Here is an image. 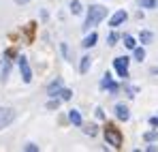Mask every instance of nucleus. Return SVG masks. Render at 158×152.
Instances as JSON below:
<instances>
[{"label": "nucleus", "mask_w": 158, "mask_h": 152, "mask_svg": "<svg viewBox=\"0 0 158 152\" xmlns=\"http://www.w3.org/2000/svg\"><path fill=\"white\" fill-rule=\"evenodd\" d=\"M150 124H152V127H158V116H154V118H150Z\"/></svg>", "instance_id": "obj_25"}, {"label": "nucleus", "mask_w": 158, "mask_h": 152, "mask_svg": "<svg viewBox=\"0 0 158 152\" xmlns=\"http://www.w3.org/2000/svg\"><path fill=\"white\" fill-rule=\"evenodd\" d=\"M139 4H141L143 9H156L158 0H139Z\"/></svg>", "instance_id": "obj_17"}, {"label": "nucleus", "mask_w": 158, "mask_h": 152, "mask_svg": "<svg viewBox=\"0 0 158 152\" xmlns=\"http://www.w3.org/2000/svg\"><path fill=\"white\" fill-rule=\"evenodd\" d=\"M83 133H85V135H90V137H94V135H96V124L85 127V128H83Z\"/></svg>", "instance_id": "obj_20"}, {"label": "nucleus", "mask_w": 158, "mask_h": 152, "mask_svg": "<svg viewBox=\"0 0 158 152\" xmlns=\"http://www.w3.org/2000/svg\"><path fill=\"white\" fill-rule=\"evenodd\" d=\"M107 41H109V45H115V43H118V32H111V34L107 37Z\"/></svg>", "instance_id": "obj_22"}, {"label": "nucleus", "mask_w": 158, "mask_h": 152, "mask_svg": "<svg viewBox=\"0 0 158 152\" xmlns=\"http://www.w3.org/2000/svg\"><path fill=\"white\" fill-rule=\"evenodd\" d=\"M115 116H118L120 120H124V122H126V120L131 118V114H128V107H126V105H122V103H120V105H115Z\"/></svg>", "instance_id": "obj_9"}, {"label": "nucleus", "mask_w": 158, "mask_h": 152, "mask_svg": "<svg viewBox=\"0 0 158 152\" xmlns=\"http://www.w3.org/2000/svg\"><path fill=\"white\" fill-rule=\"evenodd\" d=\"M19 73H22V79H24L26 84L32 81V71H30V64H28V60L24 56L19 58Z\"/></svg>", "instance_id": "obj_5"}, {"label": "nucleus", "mask_w": 158, "mask_h": 152, "mask_svg": "<svg viewBox=\"0 0 158 152\" xmlns=\"http://www.w3.org/2000/svg\"><path fill=\"white\" fill-rule=\"evenodd\" d=\"M26 150H28V152H36V150H39V146H34V144H28Z\"/></svg>", "instance_id": "obj_24"}, {"label": "nucleus", "mask_w": 158, "mask_h": 152, "mask_svg": "<svg viewBox=\"0 0 158 152\" xmlns=\"http://www.w3.org/2000/svg\"><path fill=\"white\" fill-rule=\"evenodd\" d=\"M13 120H15V111L9 109V107H0V131L6 128Z\"/></svg>", "instance_id": "obj_3"}, {"label": "nucleus", "mask_w": 158, "mask_h": 152, "mask_svg": "<svg viewBox=\"0 0 158 152\" xmlns=\"http://www.w3.org/2000/svg\"><path fill=\"white\" fill-rule=\"evenodd\" d=\"M11 56H13V51H6V54L2 56V81H4L6 75H9V69H11Z\"/></svg>", "instance_id": "obj_8"}, {"label": "nucleus", "mask_w": 158, "mask_h": 152, "mask_svg": "<svg viewBox=\"0 0 158 152\" xmlns=\"http://www.w3.org/2000/svg\"><path fill=\"white\" fill-rule=\"evenodd\" d=\"M152 39H154V34H152L150 30H143V32L139 34V41H141V43H152Z\"/></svg>", "instance_id": "obj_14"}, {"label": "nucleus", "mask_w": 158, "mask_h": 152, "mask_svg": "<svg viewBox=\"0 0 158 152\" xmlns=\"http://www.w3.org/2000/svg\"><path fill=\"white\" fill-rule=\"evenodd\" d=\"M96 41H98L96 32H90V34H88V37H85L83 41H81V45H83V47L88 50V47H94V45H96Z\"/></svg>", "instance_id": "obj_11"}, {"label": "nucleus", "mask_w": 158, "mask_h": 152, "mask_svg": "<svg viewBox=\"0 0 158 152\" xmlns=\"http://www.w3.org/2000/svg\"><path fill=\"white\" fill-rule=\"evenodd\" d=\"M15 2H17V4H28L30 0H15Z\"/></svg>", "instance_id": "obj_26"}, {"label": "nucleus", "mask_w": 158, "mask_h": 152, "mask_svg": "<svg viewBox=\"0 0 158 152\" xmlns=\"http://www.w3.org/2000/svg\"><path fill=\"white\" fill-rule=\"evenodd\" d=\"M60 88H62V79H60V77H56V81H52V84L47 86V94H49V97H56Z\"/></svg>", "instance_id": "obj_10"}, {"label": "nucleus", "mask_w": 158, "mask_h": 152, "mask_svg": "<svg viewBox=\"0 0 158 152\" xmlns=\"http://www.w3.org/2000/svg\"><path fill=\"white\" fill-rule=\"evenodd\" d=\"M58 97H60L62 101H69V99L73 97V92H71L69 88H60V90H58Z\"/></svg>", "instance_id": "obj_16"}, {"label": "nucleus", "mask_w": 158, "mask_h": 152, "mask_svg": "<svg viewBox=\"0 0 158 152\" xmlns=\"http://www.w3.org/2000/svg\"><path fill=\"white\" fill-rule=\"evenodd\" d=\"M105 141H107V146L122 148V141H124V137H122L120 128H115L113 124H107V127H105Z\"/></svg>", "instance_id": "obj_2"}, {"label": "nucleus", "mask_w": 158, "mask_h": 152, "mask_svg": "<svg viewBox=\"0 0 158 152\" xmlns=\"http://www.w3.org/2000/svg\"><path fill=\"white\" fill-rule=\"evenodd\" d=\"M90 64H92V58H90V56H83V58H81V64H79V71H81V73H88Z\"/></svg>", "instance_id": "obj_13"}, {"label": "nucleus", "mask_w": 158, "mask_h": 152, "mask_svg": "<svg viewBox=\"0 0 158 152\" xmlns=\"http://www.w3.org/2000/svg\"><path fill=\"white\" fill-rule=\"evenodd\" d=\"M107 17V9L101 4H90L88 13H85V22H83V30H90L94 26H98Z\"/></svg>", "instance_id": "obj_1"}, {"label": "nucleus", "mask_w": 158, "mask_h": 152, "mask_svg": "<svg viewBox=\"0 0 158 152\" xmlns=\"http://www.w3.org/2000/svg\"><path fill=\"white\" fill-rule=\"evenodd\" d=\"M58 105H60V101H58V99H56V101H49V103H47V107H49V109H58Z\"/></svg>", "instance_id": "obj_23"}, {"label": "nucleus", "mask_w": 158, "mask_h": 152, "mask_svg": "<svg viewBox=\"0 0 158 152\" xmlns=\"http://www.w3.org/2000/svg\"><path fill=\"white\" fill-rule=\"evenodd\" d=\"M71 11H73L75 15H77V13H81V4H79L77 0H75V2H71Z\"/></svg>", "instance_id": "obj_21"}, {"label": "nucleus", "mask_w": 158, "mask_h": 152, "mask_svg": "<svg viewBox=\"0 0 158 152\" xmlns=\"http://www.w3.org/2000/svg\"><path fill=\"white\" fill-rule=\"evenodd\" d=\"M113 67H115V71H118V75L120 77H128V58L126 56H120V58H115L113 60Z\"/></svg>", "instance_id": "obj_4"}, {"label": "nucleus", "mask_w": 158, "mask_h": 152, "mask_svg": "<svg viewBox=\"0 0 158 152\" xmlns=\"http://www.w3.org/2000/svg\"><path fill=\"white\" fill-rule=\"evenodd\" d=\"M126 17H128L126 11H115V13L111 15V20H109V26H111V28H118V26H122L126 22Z\"/></svg>", "instance_id": "obj_7"}, {"label": "nucleus", "mask_w": 158, "mask_h": 152, "mask_svg": "<svg viewBox=\"0 0 158 152\" xmlns=\"http://www.w3.org/2000/svg\"><path fill=\"white\" fill-rule=\"evenodd\" d=\"M122 41H124V45H126L128 50H135V47H137V41L132 39L131 34H124V39H122Z\"/></svg>", "instance_id": "obj_15"}, {"label": "nucleus", "mask_w": 158, "mask_h": 152, "mask_svg": "<svg viewBox=\"0 0 158 152\" xmlns=\"http://www.w3.org/2000/svg\"><path fill=\"white\" fill-rule=\"evenodd\" d=\"M101 88H107L111 94H115V92L120 90V86L111 79V75H109V73H105V75H103V79H101Z\"/></svg>", "instance_id": "obj_6"}, {"label": "nucleus", "mask_w": 158, "mask_h": 152, "mask_svg": "<svg viewBox=\"0 0 158 152\" xmlns=\"http://www.w3.org/2000/svg\"><path fill=\"white\" fill-rule=\"evenodd\" d=\"M69 120H71L75 127H81V124H83V120H81V114H79L77 109H71V111H69Z\"/></svg>", "instance_id": "obj_12"}, {"label": "nucleus", "mask_w": 158, "mask_h": 152, "mask_svg": "<svg viewBox=\"0 0 158 152\" xmlns=\"http://www.w3.org/2000/svg\"><path fill=\"white\" fill-rule=\"evenodd\" d=\"M143 139H145V141H158V131H148V133L143 135Z\"/></svg>", "instance_id": "obj_18"}, {"label": "nucleus", "mask_w": 158, "mask_h": 152, "mask_svg": "<svg viewBox=\"0 0 158 152\" xmlns=\"http://www.w3.org/2000/svg\"><path fill=\"white\" fill-rule=\"evenodd\" d=\"M135 58H137V60H143V58H145V50H143V47H135Z\"/></svg>", "instance_id": "obj_19"}]
</instances>
